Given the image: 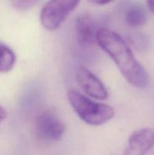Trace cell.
<instances>
[{"instance_id": "7c38bea8", "label": "cell", "mask_w": 154, "mask_h": 155, "mask_svg": "<svg viewBox=\"0 0 154 155\" xmlns=\"http://www.w3.org/2000/svg\"><path fill=\"white\" fill-rule=\"evenodd\" d=\"M147 8L151 12L154 13V1H147L146 2Z\"/></svg>"}, {"instance_id": "ba28073f", "label": "cell", "mask_w": 154, "mask_h": 155, "mask_svg": "<svg viewBox=\"0 0 154 155\" xmlns=\"http://www.w3.org/2000/svg\"><path fill=\"white\" fill-rule=\"evenodd\" d=\"M124 19L129 27H141L147 21V12L142 5L132 3L125 11Z\"/></svg>"}, {"instance_id": "277c9868", "label": "cell", "mask_w": 154, "mask_h": 155, "mask_svg": "<svg viewBox=\"0 0 154 155\" xmlns=\"http://www.w3.org/2000/svg\"><path fill=\"white\" fill-rule=\"evenodd\" d=\"M65 131V124L51 110H45L41 113L35 121L36 136L45 143H52L59 141L63 136Z\"/></svg>"}, {"instance_id": "8fae6325", "label": "cell", "mask_w": 154, "mask_h": 155, "mask_svg": "<svg viewBox=\"0 0 154 155\" xmlns=\"http://www.w3.org/2000/svg\"><path fill=\"white\" fill-rule=\"evenodd\" d=\"M7 118V112L5 109L0 104V126L5 121V120Z\"/></svg>"}, {"instance_id": "5b68a950", "label": "cell", "mask_w": 154, "mask_h": 155, "mask_svg": "<svg viewBox=\"0 0 154 155\" xmlns=\"http://www.w3.org/2000/svg\"><path fill=\"white\" fill-rule=\"evenodd\" d=\"M75 80L79 87L88 96L98 100H106L108 98V91L105 85L85 67L78 68L75 72Z\"/></svg>"}, {"instance_id": "30bf717a", "label": "cell", "mask_w": 154, "mask_h": 155, "mask_svg": "<svg viewBox=\"0 0 154 155\" xmlns=\"http://www.w3.org/2000/svg\"><path fill=\"white\" fill-rule=\"evenodd\" d=\"M11 5H13V7H14L16 9L18 10L24 11V10H27V9L33 7L35 4L36 3V2L34 1H13L11 2Z\"/></svg>"}, {"instance_id": "6da1fadb", "label": "cell", "mask_w": 154, "mask_h": 155, "mask_svg": "<svg viewBox=\"0 0 154 155\" xmlns=\"http://www.w3.org/2000/svg\"><path fill=\"white\" fill-rule=\"evenodd\" d=\"M97 43L113 59L130 85L140 89L147 86V72L120 35L109 29L101 28L97 35Z\"/></svg>"}, {"instance_id": "9c48e42d", "label": "cell", "mask_w": 154, "mask_h": 155, "mask_svg": "<svg viewBox=\"0 0 154 155\" xmlns=\"http://www.w3.org/2000/svg\"><path fill=\"white\" fill-rule=\"evenodd\" d=\"M16 62L14 52L9 47L0 45V73L11 71Z\"/></svg>"}, {"instance_id": "3957f363", "label": "cell", "mask_w": 154, "mask_h": 155, "mask_svg": "<svg viewBox=\"0 0 154 155\" xmlns=\"http://www.w3.org/2000/svg\"><path fill=\"white\" fill-rule=\"evenodd\" d=\"M78 1H49L41 10L40 21L46 30L53 31L61 25L78 6Z\"/></svg>"}, {"instance_id": "7a4b0ae2", "label": "cell", "mask_w": 154, "mask_h": 155, "mask_svg": "<svg viewBox=\"0 0 154 155\" xmlns=\"http://www.w3.org/2000/svg\"><path fill=\"white\" fill-rule=\"evenodd\" d=\"M67 98L79 117L91 126H101L114 117V108L108 104L95 102L75 89L67 92Z\"/></svg>"}, {"instance_id": "52a82bcc", "label": "cell", "mask_w": 154, "mask_h": 155, "mask_svg": "<svg viewBox=\"0 0 154 155\" xmlns=\"http://www.w3.org/2000/svg\"><path fill=\"white\" fill-rule=\"evenodd\" d=\"M101 29L98 21L91 14H82L75 20V34L79 43L82 45L97 42V35Z\"/></svg>"}, {"instance_id": "4fadbf2b", "label": "cell", "mask_w": 154, "mask_h": 155, "mask_svg": "<svg viewBox=\"0 0 154 155\" xmlns=\"http://www.w3.org/2000/svg\"><path fill=\"white\" fill-rule=\"evenodd\" d=\"M91 2L94 3V4L101 5H104L109 4L110 2H109V1H101V0H98V1H97V0H95V1H91Z\"/></svg>"}, {"instance_id": "8992f818", "label": "cell", "mask_w": 154, "mask_h": 155, "mask_svg": "<svg viewBox=\"0 0 154 155\" xmlns=\"http://www.w3.org/2000/svg\"><path fill=\"white\" fill-rule=\"evenodd\" d=\"M153 146L154 129L142 128L131 133L122 155H145Z\"/></svg>"}]
</instances>
